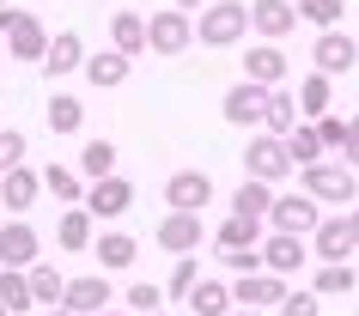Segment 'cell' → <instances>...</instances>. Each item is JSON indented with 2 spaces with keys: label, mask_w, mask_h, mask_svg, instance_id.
<instances>
[{
  "label": "cell",
  "mask_w": 359,
  "mask_h": 316,
  "mask_svg": "<svg viewBox=\"0 0 359 316\" xmlns=\"http://www.w3.org/2000/svg\"><path fill=\"white\" fill-rule=\"evenodd\" d=\"M25 280H31V304H61V286H67V274H55V261H31L25 268Z\"/></svg>",
  "instance_id": "cell-30"
},
{
  "label": "cell",
  "mask_w": 359,
  "mask_h": 316,
  "mask_svg": "<svg viewBox=\"0 0 359 316\" xmlns=\"http://www.w3.org/2000/svg\"><path fill=\"white\" fill-rule=\"evenodd\" d=\"M128 67H134V61H128V55H116V49H104V55H86V61H79V74L92 79L97 92H116V85L128 79Z\"/></svg>",
  "instance_id": "cell-25"
},
{
  "label": "cell",
  "mask_w": 359,
  "mask_h": 316,
  "mask_svg": "<svg viewBox=\"0 0 359 316\" xmlns=\"http://www.w3.org/2000/svg\"><path fill=\"white\" fill-rule=\"evenodd\" d=\"M0 310H6V316L37 310V304H31V280H25V268H0Z\"/></svg>",
  "instance_id": "cell-33"
},
{
  "label": "cell",
  "mask_w": 359,
  "mask_h": 316,
  "mask_svg": "<svg viewBox=\"0 0 359 316\" xmlns=\"http://www.w3.org/2000/svg\"><path fill=\"white\" fill-rule=\"evenodd\" d=\"M116 304V286L110 274H79L61 286V310H74V316H97V310H110Z\"/></svg>",
  "instance_id": "cell-9"
},
{
  "label": "cell",
  "mask_w": 359,
  "mask_h": 316,
  "mask_svg": "<svg viewBox=\"0 0 359 316\" xmlns=\"http://www.w3.org/2000/svg\"><path fill=\"white\" fill-rule=\"evenodd\" d=\"M226 316H268V310H250V304H231Z\"/></svg>",
  "instance_id": "cell-46"
},
{
  "label": "cell",
  "mask_w": 359,
  "mask_h": 316,
  "mask_svg": "<svg viewBox=\"0 0 359 316\" xmlns=\"http://www.w3.org/2000/svg\"><path fill=\"white\" fill-rule=\"evenodd\" d=\"M250 6V31L262 43H280L299 31V13H292V0H244Z\"/></svg>",
  "instance_id": "cell-13"
},
{
  "label": "cell",
  "mask_w": 359,
  "mask_h": 316,
  "mask_svg": "<svg viewBox=\"0 0 359 316\" xmlns=\"http://www.w3.org/2000/svg\"><path fill=\"white\" fill-rule=\"evenodd\" d=\"M244 177H256V183H286L292 177V158H286V140L280 134H250V146H244Z\"/></svg>",
  "instance_id": "cell-5"
},
{
  "label": "cell",
  "mask_w": 359,
  "mask_h": 316,
  "mask_svg": "<svg viewBox=\"0 0 359 316\" xmlns=\"http://www.w3.org/2000/svg\"><path fill=\"white\" fill-rule=\"evenodd\" d=\"M122 310H128V316H152V310H165V286H152V280H134L128 292H122Z\"/></svg>",
  "instance_id": "cell-37"
},
{
  "label": "cell",
  "mask_w": 359,
  "mask_h": 316,
  "mask_svg": "<svg viewBox=\"0 0 359 316\" xmlns=\"http://www.w3.org/2000/svg\"><path fill=\"white\" fill-rule=\"evenodd\" d=\"M79 61H86V43H79V31H55L37 67H43L49 79H61V74H79Z\"/></svg>",
  "instance_id": "cell-22"
},
{
  "label": "cell",
  "mask_w": 359,
  "mask_h": 316,
  "mask_svg": "<svg viewBox=\"0 0 359 316\" xmlns=\"http://www.w3.org/2000/svg\"><path fill=\"white\" fill-rule=\"evenodd\" d=\"M110 49L116 55H147V13H134V6H122V13H116L110 19Z\"/></svg>",
  "instance_id": "cell-23"
},
{
  "label": "cell",
  "mask_w": 359,
  "mask_h": 316,
  "mask_svg": "<svg viewBox=\"0 0 359 316\" xmlns=\"http://www.w3.org/2000/svg\"><path fill=\"white\" fill-rule=\"evenodd\" d=\"M286 298V280L268 274V268H256V274H238V286H231V304H250V310H274Z\"/></svg>",
  "instance_id": "cell-16"
},
{
  "label": "cell",
  "mask_w": 359,
  "mask_h": 316,
  "mask_svg": "<svg viewBox=\"0 0 359 316\" xmlns=\"http://www.w3.org/2000/svg\"><path fill=\"white\" fill-rule=\"evenodd\" d=\"M262 97H268V85H250V79H238V85L226 92V104H219V110H226L231 128H256V122H262Z\"/></svg>",
  "instance_id": "cell-19"
},
{
  "label": "cell",
  "mask_w": 359,
  "mask_h": 316,
  "mask_svg": "<svg viewBox=\"0 0 359 316\" xmlns=\"http://www.w3.org/2000/svg\"><path fill=\"white\" fill-rule=\"evenodd\" d=\"M280 140H286V158H292V170H304V165H317V158H323V140H317V128H311V122H292Z\"/></svg>",
  "instance_id": "cell-31"
},
{
  "label": "cell",
  "mask_w": 359,
  "mask_h": 316,
  "mask_svg": "<svg viewBox=\"0 0 359 316\" xmlns=\"http://www.w3.org/2000/svg\"><path fill=\"white\" fill-rule=\"evenodd\" d=\"M25 152H31V140H25L19 128H0V170H13V165H25Z\"/></svg>",
  "instance_id": "cell-42"
},
{
  "label": "cell",
  "mask_w": 359,
  "mask_h": 316,
  "mask_svg": "<svg viewBox=\"0 0 359 316\" xmlns=\"http://www.w3.org/2000/svg\"><path fill=\"white\" fill-rule=\"evenodd\" d=\"M79 207H86L92 219H122V213L134 207V183L128 177H97V183L79 195Z\"/></svg>",
  "instance_id": "cell-10"
},
{
  "label": "cell",
  "mask_w": 359,
  "mask_h": 316,
  "mask_svg": "<svg viewBox=\"0 0 359 316\" xmlns=\"http://www.w3.org/2000/svg\"><path fill=\"white\" fill-rule=\"evenodd\" d=\"M341 219H347V238H353V249H359V201L347 207V213H341Z\"/></svg>",
  "instance_id": "cell-45"
},
{
  "label": "cell",
  "mask_w": 359,
  "mask_h": 316,
  "mask_svg": "<svg viewBox=\"0 0 359 316\" xmlns=\"http://www.w3.org/2000/svg\"><path fill=\"white\" fill-rule=\"evenodd\" d=\"M292 13H299L304 25H317V31H335V25H341V13H347V0H299Z\"/></svg>",
  "instance_id": "cell-38"
},
{
  "label": "cell",
  "mask_w": 359,
  "mask_h": 316,
  "mask_svg": "<svg viewBox=\"0 0 359 316\" xmlns=\"http://www.w3.org/2000/svg\"><path fill=\"white\" fill-rule=\"evenodd\" d=\"M152 316H165V310H152Z\"/></svg>",
  "instance_id": "cell-51"
},
{
  "label": "cell",
  "mask_w": 359,
  "mask_h": 316,
  "mask_svg": "<svg viewBox=\"0 0 359 316\" xmlns=\"http://www.w3.org/2000/svg\"><path fill=\"white\" fill-rule=\"evenodd\" d=\"M152 243H158L165 256H201L208 225H201V213H177V207H170L165 219H158V231H152Z\"/></svg>",
  "instance_id": "cell-6"
},
{
  "label": "cell",
  "mask_w": 359,
  "mask_h": 316,
  "mask_svg": "<svg viewBox=\"0 0 359 316\" xmlns=\"http://www.w3.org/2000/svg\"><path fill=\"white\" fill-rule=\"evenodd\" d=\"M274 310H280V316H323V298L317 292H292V286H286V298L274 304Z\"/></svg>",
  "instance_id": "cell-41"
},
{
  "label": "cell",
  "mask_w": 359,
  "mask_h": 316,
  "mask_svg": "<svg viewBox=\"0 0 359 316\" xmlns=\"http://www.w3.org/2000/svg\"><path fill=\"white\" fill-rule=\"evenodd\" d=\"M353 61H359V43H353V31H317V43H311V74H329V79H341V74H353Z\"/></svg>",
  "instance_id": "cell-8"
},
{
  "label": "cell",
  "mask_w": 359,
  "mask_h": 316,
  "mask_svg": "<svg viewBox=\"0 0 359 316\" xmlns=\"http://www.w3.org/2000/svg\"><path fill=\"white\" fill-rule=\"evenodd\" d=\"M256 249H262V268H268V274H280V280H292V274L304 268V261H311L304 238H292V231H268V238L256 243Z\"/></svg>",
  "instance_id": "cell-14"
},
{
  "label": "cell",
  "mask_w": 359,
  "mask_h": 316,
  "mask_svg": "<svg viewBox=\"0 0 359 316\" xmlns=\"http://www.w3.org/2000/svg\"><path fill=\"white\" fill-rule=\"evenodd\" d=\"M0 6H13V0H0Z\"/></svg>",
  "instance_id": "cell-50"
},
{
  "label": "cell",
  "mask_w": 359,
  "mask_h": 316,
  "mask_svg": "<svg viewBox=\"0 0 359 316\" xmlns=\"http://www.w3.org/2000/svg\"><path fill=\"white\" fill-rule=\"evenodd\" d=\"M299 188H304L317 207H323V201H341V207H353V201H359V177L341 165V158H335V165H329V158L304 165V170H299Z\"/></svg>",
  "instance_id": "cell-3"
},
{
  "label": "cell",
  "mask_w": 359,
  "mask_h": 316,
  "mask_svg": "<svg viewBox=\"0 0 359 316\" xmlns=\"http://www.w3.org/2000/svg\"><path fill=\"white\" fill-rule=\"evenodd\" d=\"M268 201H274V183L244 177V183L231 188V213H238V219H268Z\"/></svg>",
  "instance_id": "cell-27"
},
{
  "label": "cell",
  "mask_w": 359,
  "mask_h": 316,
  "mask_svg": "<svg viewBox=\"0 0 359 316\" xmlns=\"http://www.w3.org/2000/svg\"><path fill=\"white\" fill-rule=\"evenodd\" d=\"M79 177H86V183L116 177V140H86V146H79Z\"/></svg>",
  "instance_id": "cell-34"
},
{
  "label": "cell",
  "mask_w": 359,
  "mask_h": 316,
  "mask_svg": "<svg viewBox=\"0 0 359 316\" xmlns=\"http://www.w3.org/2000/svg\"><path fill=\"white\" fill-rule=\"evenodd\" d=\"M165 201L177 207V213H208V201H219V188H213L208 170H177L165 183Z\"/></svg>",
  "instance_id": "cell-11"
},
{
  "label": "cell",
  "mask_w": 359,
  "mask_h": 316,
  "mask_svg": "<svg viewBox=\"0 0 359 316\" xmlns=\"http://www.w3.org/2000/svg\"><path fill=\"white\" fill-rule=\"evenodd\" d=\"M195 6H208V0H177V13H195Z\"/></svg>",
  "instance_id": "cell-47"
},
{
  "label": "cell",
  "mask_w": 359,
  "mask_h": 316,
  "mask_svg": "<svg viewBox=\"0 0 359 316\" xmlns=\"http://www.w3.org/2000/svg\"><path fill=\"white\" fill-rule=\"evenodd\" d=\"M304 249H311L317 261H353V238H347V219H341V213L317 219V231L304 238Z\"/></svg>",
  "instance_id": "cell-17"
},
{
  "label": "cell",
  "mask_w": 359,
  "mask_h": 316,
  "mask_svg": "<svg viewBox=\"0 0 359 316\" xmlns=\"http://www.w3.org/2000/svg\"><path fill=\"white\" fill-rule=\"evenodd\" d=\"M97 316H128V310H116V304H110V310H97Z\"/></svg>",
  "instance_id": "cell-49"
},
{
  "label": "cell",
  "mask_w": 359,
  "mask_h": 316,
  "mask_svg": "<svg viewBox=\"0 0 359 316\" xmlns=\"http://www.w3.org/2000/svg\"><path fill=\"white\" fill-rule=\"evenodd\" d=\"M262 231H268L262 219H238V213H231V219L213 231V243H219V249H250V243H262Z\"/></svg>",
  "instance_id": "cell-36"
},
{
  "label": "cell",
  "mask_w": 359,
  "mask_h": 316,
  "mask_svg": "<svg viewBox=\"0 0 359 316\" xmlns=\"http://www.w3.org/2000/svg\"><path fill=\"white\" fill-rule=\"evenodd\" d=\"M0 43H6V61H43L49 25H43L31 6H0Z\"/></svg>",
  "instance_id": "cell-2"
},
{
  "label": "cell",
  "mask_w": 359,
  "mask_h": 316,
  "mask_svg": "<svg viewBox=\"0 0 359 316\" xmlns=\"http://www.w3.org/2000/svg\"><path fill=\"white\" fill-rule=\"evenodd\" d=\"M292 122H299V104H292V92H286V85H268V97H262V122H256V128H262V134H286Z\"/></svg>",
  "instance_id": "cell-26"
},
{
  "label": "cell",
  "mask_w": 359,
  "mask_h": 316,
  "mask_svg": "<svg viewBox=\"0 0 359 316\" xmlns=\"http://www.w3.org/2000/svg\"><path fill=\"white\" fill-rule=\"evenodd\" d=\"M0 316H6V310H0Z\"/></svg>",
  "instance_id": "cell-52"
},
{
  "label": "cell",
  "mask_w": 359,
  "mask_h": 316,
  "mask_svg": "<svg viewBox=\"0 0 359 316\" xmlns=\"http://www.w3.org/2000/svg\"><path fill=\"white\" fill-rule=\"evenodd\" d=\"M341 165H347V170H359V116L347 122V140H341Z\"/></svg>",
  "instance_id": "cell-44"
},
{
  "label": "cell",
  "mask_w": 359,
  "mask_h": 316,
  "mask_svg": "<svg viewBox=\"0 0 359 316\" xmlns=\"http://www.w3.org/2000/svg\"><path fill=\"white\" fill-rule=\"evenodd\" d=\"M311 128H317L323 152H341V140H347V116H317V122H311Z\"/></svg>",
  "instance_id": "cell-43"
},
{
  "label": "cell",
  "mask_w": 359,
  "mask_h": 316,
  "mask_svg": "<svg viewBox=\"0 0 359 316\" xmlns=\"http://www.w3.org/2000/svg\"><path fill=\"white\" fill-rule=\"evenodd\" d=\"M292 104H299L304 122L329 116V104H335V79H329V74H304V79H299V92H292Z\"/></svg>",
  "instance_id": "cell-24"
},
{
  "label": "cell",
  "mask_w": 359,
  "mask_h": 316,
  "mask_svg": "<svg viewBox=\"0 0 359 316\" xmlns=\"http://www.w3.org/2000/svg\"><path fill=\"white\" fill-rule=\"evenodd\" d=\"M195 49V13H177V6H158L147 19V55H189Z\"/></svg>",
  "instance_id": "cell-4"
},
{
  "label": "cell",
  "mask_w": 359,
  "mask_h": 316,
  "mask_svg": "<svg viewBox=\"0 0 359 316\" xmlns=\"http://www.w3.org/2000/svg\"><path fill=\"white\" fill-rule=\"evenodd\" d=\"M213 256H219L226 274H256V268H262V249H256V243H250V249H213Z\"/></svg>",
  "instance_id": "cell-40"
},
{
  "label": "cell",
  "mask_w": 359,
  "mask_h": 316,
  "mask_svg": "<svg viewBox=\"0 0 359 316\" xmlns=\"http://www.w3.org/2000/svg\"><path fill=\"white\" fill-rule=\"evenodd\" d=\"M317 219H323V207L311 201V195H274V201H268V231H292V238H311V231H317Z\"/></svg>",
  "instance_id": "cell-7"
},
{
  "label": "cell",
  "mask_w": 359,
  "mask_h": 316,
  "mask_svg": "<svg viewBox=\"0 0 359 316\" xmlns=\"http://www.w3.org/2000/svg\"><path fill=\"white\" fill-rule=\"evenodd\" d=\"M250 37V6L244 0H208L195 13V43L201 49H238Z\"/></svg>",
  "instance_id": "cell-1"
},
{
  "label": "cell",
  "mask_w": 359,
  "mask_h": 316,
  "mask_svg": "<svg viewBox=\"0 0 359 316\" xmlns=\"http://www.w3.org/2000/svg\"><path fill=\"white\" fill-rule=\"evenodd\" d=\"M201 280V261L195 256H170V280H165V298H189V286Z\"/></svg>",
  "instance_id": "cell-39"
},
{
  "label": "cell",
  "mask_w": 359,
  "mask_h": 316,
  "mask_svg": "<svg viewBox=\"0 0 359 316\" xmlns=\"http://www.w3.org/2000/svg\"><path fill=\"white\" fill-rule=\"evenodd\" d=\"M43 316H74V310H61V304H49V310H43Z\"/></svg>",
  "instance_id": "cell-48"
},
{
  "label": "cell",
  "mask_w": 359,
  "mask_h": 316,
  "mask_svg": "<svg viewBox=\"0 0 359 316\" xmlns=\"http://www.w3.org/2000/svg\"><path fill=\"white\" fill-rule=\"evenodd\" d=\"M37 177H43V188H49V195H55L61 207H79V195H86V177H79V170L49 165V170H37Z\"/></svg>",
  "instance_id": "cell-35"
},
{
  "label": "cell",
  "mask_w": 359,
  "mask_h": 316,
  "mask_svg": "<svg viewBox=\"0 0 359 316\" xmlns=\"http://www.w3.org/2000/svg\"><path fill=\"white\" fill-rule=\"evenodd\" d=\"M183 304H189L195 316H226L231 310V286H226V280H195Z\"/></svg>",
  "instance_id": "cell-29"
},
{
  "label": "cell",
  "mask_w": 359,
  "mask_h": 316,
  "mask_svg": "<svg viewBox=\"0 0 359 316\" xmlns=\"http://www.w3.org/2000/svg\"><path fill=\"white\" fill-rule=\"evenodd\" d=\"M37 195H43V177L31 165H13V170H0V207L13 213V219H25L31 207H37Z\"/></svg>",
  "instance_id": "cell-15"
},
{
  "label": "cell",
  "mask_w": 359,
  "mask_h": 316,
  "mask_svg": "<svg viewBox=\"0 0 359 316\" xmlns=\"http://www.w3.org/2000/svg\"><path fill=\"white\" fill-rule=\"evenodd\" d=\"M286 74H292V61H286L280 43H256L244 55V79L250 85H286Z\"/></svg>",
  "instance_id": "cell-18"
},
{
  "label": "cell",
  "mask_w": 359,
  "mask_h": 316,
  "mask_svg": "<svg viewBox=\"0 0 359 316\" xmlns=\"http://www.w3.org/2000/svg\"><path fill=\"white\" fill-rule=\"evenodd\" d=\"M43 116H49V134H61V140L86 128V104H79V97H67V92L49 97V110H43Z\"/></svg>",
  "instance_id": "cell-32"
},
{
  "label": "cell",
  "mask_w": 359,
  "mask_h": 316,
  "mask_svg": "<svg viewBox=\"0 0 359 316\" xmlns=\"http://www.w3.org/2000/svg\"><path fill=\"white\" fill-rule=\"evenodd\" d=\"M353 286H359L353 261H323L317 280H311V292H317V298H353Z\"/></svg>",
  "instance_id": "cell-28"
},
{
  "label": "cell",
  "mask_w": 359,
  "mask_h": 316,
  "mask_svg": "<svg viewBox=\"0 0 359 316\" xmlns=\"http://www.w3.org/2000/svg\"><path fill=\"white\" fill-rule=\"evenodd\" d=\"M86 256H97V268H104V274H122V268H134V256H140V243H134L128 231H97Z\"/></svg>",
  "instance_id": "cell-21"
},
{
  "label": "cell",
  "mask_w": 359,
  "mask_h": 316,
  "mask_svg": "<svg viewBox=\"0 0 359 316\" xmlns=\"http://www.w3.org/2000/svg\"><path fill=\"white\" fill-rule=\"evenodd\" d=\"M97 238V219L86 213V207H61V219H55V243L67 249V256H86Z\"/></svg>",
  "instance_id": "cell-20"
},
{
  "label": "cell",
  "mask_w": 359,
  "mask_h": 316,
  "mask_svg": "<svg viewBox=\"0 0 359 316\" xmlns=\"http://www.w3.org/2000/svg\"><path fill=\"white\" fill-rule=\"evenodd\" d=\"M43 261V238L31 219H6L0 225V268H31Z\"/></svg>",
  "instance_id": "cell-12"
}]
</instances>
